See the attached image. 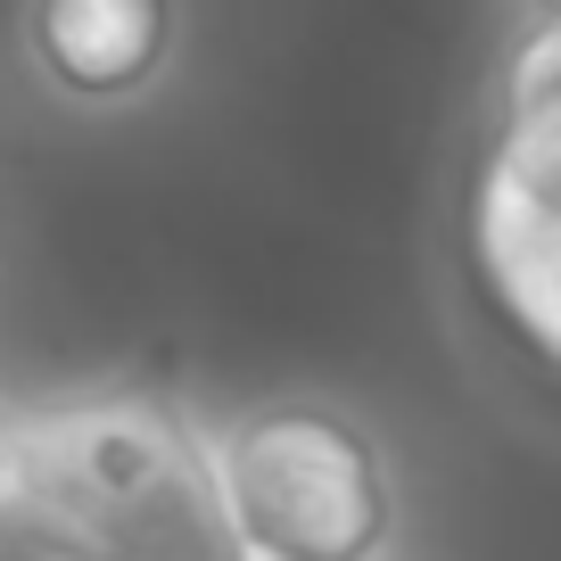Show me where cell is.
Instances as JSON below:
<instances>
[{
  "label": "cell",
  "instance_id": "cell-5",
  "mask_svg": "<svg viewBox=\"0 0 561 561\" xmlns=\"http://www.w3.org/2000/svg\"><path fill=\"white\" fill-rule=\"evenodd\" d=\"M553 18H561V0H553Z\"/></svg>",
  "mask_w": 561,
  "mask_h": 561
},
{
  "label": "cell",
  "instance_id": "cell-1",
  "mask_svg": "<svg viewBox=\"0 0 561 561\" xmlns=\"http://www.w3.org/2000/svg\"><path fill=\"white\" fill-rule=\"evenodd\" d=\"M0 455L100 545V561H256L224 504L215 446L158 404L0 421Z\"/></svg>",
  "mask_w": 561,
  "mask_h": 561
},
{
  "label": "cell",
  "instance_id": "cell-4",
  "mask_svg": "<svg viewBox=\"0 0 561 561\" xmlns=\"http://www.w3.org/2000/svg\"><path fill=\"white\" fill-rule=\"evenodd\" d=\"M174 50V0H34V58L75 100H124Z\"/></svg>",
  "mask_w": 561,
  "mask_h": 561
},
{
  "label": "cell",
  "instance_id": "cell-3",
  "mask_svg": "<svg viewBox=\"0 0 561 561\" xmlns=\"http://www.w3.org/2000/svg\"><path fill=\"white\" fill-rule=\"evenodd\" d=\"M215 479L256 561H371L388 545L380 446L331 404H264L215 446Z\"/></svg>",
  "mask_w": 561,
  "mask_h": 561
},
{
  "label": "cell",
  "instance_id": "cell-2",
  "mask_svg": "<svg viewBox=\"0 0 561 561\" xmlns=\"http://www.w3.org/2000/svg\"><path fill=\"white\" fill-rule=\"evenodd\" d=\"M462 273L488 322L561 388V18L520 50L471 191H462Z\"/></svg>",
  "mask_w": 561,
  "mask_h": 561
}]
</instances>
